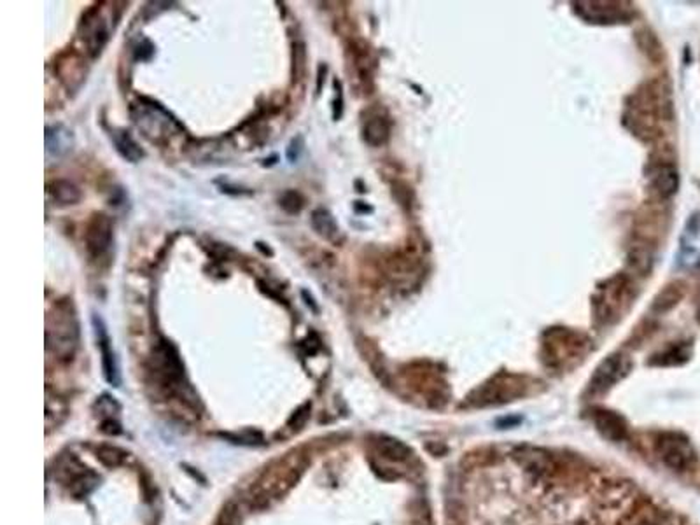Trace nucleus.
Listing matches in <instances>:
<instances>
[{
	"label": "nucleus",
	"instance_id": "ddd939ff",
	"mask_svg": "<svg viewBox=\"0 0 700 525\" xmlns=\"http://www.w3.org/2000/svg\"><path fill=\"white\" fill-rule=\"evenodd\" d=\"M595 426L601 431V434L604 438L611 439V441H621V439L627 438V426H625L623 419L620 415L613 412H595Z\"/></svg>",
	"mask_w": 700,
	"mask_h": 525
},
{
	"label": "nucleus",
	"instance_id": "6e6552de",
	"mask_svg": "<svg viewBox=\"0 0 700 525\" xmlns=\"http://www.w3.org/2000/svg\"><path fill=\"white\" fill-rule=\"evenodd\" d=\"M93 328H95L96 333V342H98L100 352H102V368H103V375H105V380L109 384H112L114 387L119 385V371H117V363H116V356L112 352V345H110L109 335H107L105 324L100 319L98 316H93Z\"/></svg>",
	"mask_w": 700,
	"mask_h": 525
},
{
	"label": "nucleus",
	"instance_id": "6ab92c4d",
	"mask_svg": "<svg viewBox=\"0 0 700 525\" xmlns=\"http://www.w3.org/2000/svg\"><path fill=\"white\" fill-rule=\"evenodd\" d=\"M96 457H98L100 462L107 467H117L124 462V457L127 453L123 450L116 448V446H109V445H102L96 448Z\"/></svg>",
	"mask_w": 700,
	"mask_h": 525
},
{
	"label": "nucleus",
	"instance_id": "f3484780",
	"mask_svg": "<svg viewBox=\"0 0 700 525\" xmlns=\"http://www.w3.org/2000/svg\"><path fill=\"white\" fill-rule=\"evenodd\" d=\"M377 450L382 457H385V459L389 460H396V462L406 460L410 457V453H412V450H410L405 443H401L399 439L387 438V436L378 439Z\"/></svg>",
	"mask_w": 700,
	"mask_h": 525
},
{
	"label": "nucleus",
	"instance_id": "5701e85b",
	"mask_svg": "<svg viewBox=\"0 0 700 525\" xmlns=\"http://www.w3.org/2000/svg\"><path fill=\"white\" fill-rule=\"evenodd\" d=\"M699 323H700V310H699Z\"/></svg>",
	"mask_w": 700,
	"mask_h": 525
},
{
	"label": "nucleus",
	"instance_id": "2eb2a0df",
	"mask_svg": "<svg viewBox=\"0 0 700 525\" xmlns=\"http://www.w3.org/2000/svg\"><path fill=\"white\" fill-rule=\"evenodd\" d=\"M110 137H112L114 145H116V151L119 153L127 162L138 163L145 156V153L142 151L141 145L135 142V138L131 137L130 131L114 130L112 134H110Z\"/></svg>",
	"mask_w": 700,
	"mask_h": 525
},
{
	"label": "nucleus",
	"instance_id": "a211bd4d",
	"mask_svg": "<svg viewBox=\"0 0 700 525\" xmlns=\"http://www.w3.org/2000/svg\"><path fill=\"white\" fill-rule=\"evenodd\" d=\"M96 484H98V477L91 471H84V473H79L72 478L69 488L76 498H86L89 492L96 487Z\"/></svg>",
	"mask_w": 700,
	"mask_h": 525
},
{
	"label": "nucleus",
	"instance_id": "9b49d317",
	"mask_svg": "<svg viewBox=\"0 0 700 525\" xmlns=\"http://www.w3.org/2000/svg\"><path fill=\"white\" fill-rule=\"evenodd\" d=\"M391 135V123L385 114L378 112V110H370L368 117L363 123V137L373 148L384 145L389 141Z\"/></svg>",
	"mask_w": 700,
	"mask_h": 525
},
{
	"label": "nucleus",
	"instance_id": "412c9836",
	"mask_svg": "<svg viewBox=\"0 0 700 525\" xmlns=\"http://www.w3.org/2000/svg\"><path fill=\"white\" fill-rule=\"evenodd\" d=\"M303 148H305V144H303V138L299 137V135H298V137L292 138L291 144H289V148H287V153H285V155H287L289 162H291V163L298 162L299 155H302V153H303Z\"/></svg>",
	"mask_w": 700,
	"mask_h": 525
},
{
	"label": "nucleus",
	"instance_id": "0eeeda50",
	"mask_svg": "<svg viewBox=\"0 0 700 525\" xmlns=\"http://www.w3.org/2000/svg\"><path fill=\"white\" fill-rule=\"evenodd\" d=\"M630 370V363L625 356H611L606 359L595 371L590 382V389L594 392H604L611 389L618 380L625 377Z\"/></svg>",
	"mask_w": 700,
	"mask_h": 525
},
{
	"label": "nucleus",
	"instance_id": "4468645a",
	"mask_svg": "<svg viewBox=\"0 0 700 525\" xmlns=\"http://www.w3.org/2000/svg\"><path fill=\"white\" fill-rule=\"evenodd\" d=\"M310 226L316 231L319 237H323L324 240L330 242H337L338 237H340V226L335 221L333 214L328 209H316L312 214H310Z\"/></svg>",
	"mask_w": 700,
	"mask_h": 525
},
{
	"label": "nucleus",
	"instance_id": "aec40b11",
	"mask_svg": "<svg viewBox=\"0 0 700 525\" xmlns=\"http://www.w3.org/2000/svg\"><path fill=\"white\" fill-rule=\"evenodd\" d=\"M278 205L287 214H299L303 210V207H305V198H303L302 193L294 191V189H287L278 198Z\"/></svg>",
	"mask_w": 700,
	"mask_h": 525
},
{
	"label": "nucleus",
	"instance_id": "f03ea898",
	"mask_svg": "<svg viewBox=\"0 0 700 525\" xmlns=\"http://www.w3.org/2000/svg\"><path fill=\"white\" fill-rule=\"evenodd\" d=\"M77 320L72 303H56L53 312L48 313L46 326V345L49 352L60 359H69L77 349Z\"/></svg>",
	"mask_w": 700,
	"mask_h": 525
},
{
	"label": "nucleus",
	"instance_id": "423d86ee",
	"mask_svg": "<svg viewBox=\"0 0 700 525\" xmlns=\"http://www.w3.org/2000/svg\"><path fill=\"white\" fill-rule=\"evenodd\" d=\"M153 361H155L156 373L163 380L169 382L170 385L179 384L184 378V366H182L177 349L170 342L162 340L156 345L155 354H153Z\"/></svg>",
	"mask_w": 700,
	"mask_h": 525
},
{
	"label": "nucleus",
	"instance_id": "4be33fe9",
	"mask_svg": "<svg viewBox=\"0 0 700 525\" xmlns=\"http://www.w3.org/2000/svg\"><path fill=\"white\" fill-rule=\"evenodd\" d=\"M102 431L107 434H119L121 427H119V424L114 422V420H105V422L102 424Z\"/></svg>",
	"mask_w": 700,
	"mask_h": 525
},
{
	"label": "nucleus",
	"instance_id": "7ed1b4c3",
	"mask_svg": "<svg viewBox=\"0 0 700 525\" xmlns=\"http://www.w3.org/2000/svg\"><path fill=\"white\" fill-rule=\"evenodd\" d=\"M656 452L663 464L674 471H688L697 464V453L683 434H662L656 441Z\"/></svg>",
	"mask_w": 700,
	"mask_h": 525
},
{
	"label": "nucleus",
	"instance_id": "f257e3e1",
	"mask_svg": "<svg viewBox=\"0 0 700 525\" xmlns=\"http://www.w3.org/2000/svg\"><path fill=\"white\" fill-rule=\"evenodd\" d=\"M130 114L141 134L155 144L170 142L174 135L182 131L181 123L172 114L151 98H138L131 103Z\"/></svg>",
	"mask_w": 700,
	"mask_h": 525
},
{
	"label": "nucleus",
	"instance_id": "9d476101",
	"mask_svg": "<svg viewBox=\"0 0 700 525\" xmlns=\"http://www.w3.org/2000/svg\"><path fill=\"white\" fill-rule=\"evenodd\" d=\"M46 156L48 160H60L69 155L74 148V135L63 124H53L46 128Z\"/></svg>",
	"mask_w": 700,
	"mask_h": 525
},
{
	"label": "nucleus",
	"instance_id": "dca6fc26",
	"mask_svg": "<svg viewBox=\"0 0 700 525\" xmlns=\"http://www.w3.org/2000/svg\"><path fill=\"white\" fill-rule=\"evenodd\" d=\"M678 186H680V177H678V172L669 165L659 167L653 174V188L656 189L662 198H669L674 193L678 191Z\"/></svg>",
	"mask_w": 700,
	"mask_h": 525
},
{
	"label": "nucleus",
	"instance_id": "20e7f679",
	"mask_svg": "<svg viewBox=\"0 0 700 525\" xmlns=\"http://www.w3.org/2000/svg\"><path fill=\"white\" fill-rule=\"evenodd\" d=\"M84 244L91 259H102L114 244V224L107 214L96 212L89 217L84 231Z\"/></svg>",
	"mask_w": 700,
	"mask_h": 525
},
{
	"label": "nucleus",
	"instance_id": "f8f14e48",
	"mask_svg": "<svg viewBox=\"0 0 700 525\" xmlns=\"http://www.w3.org/2000/svg\"><path fill=\"white\" fill-rule=\"evenodd\" d=\"M46 195H48L49 202L56 207H69L76 205L81 200V189L77 188L74 182L63 181V179H56L46 186Z\"/></svg>",
	"mask_w": 700,
	"mask_h": 525
},
{
	"label": "nucleus",
	"instance_id": "1a4fd4ad",
	"mask_svg": "<svg viewBox=\"0 0 700 525\" xmlns=\"http://www.w3.org/2000/svg\"><path fill=\"white\" fill-rule=\"evenodd\" d=\"M520 382H515V378H498L492 382L491 385H485L481 391H478L477 405H498V403L512 401L515 396L520 394Z\"/></svg>",
	"mask_w": 700,
	"mask_h": 525
},
{
	"label": "nucleus",
	"instance_id": "39448f33",
	"mask_svg": "<svg viewBox=\"0 0 700 525\" xmlns=\"http://www.w3.org/2000/svg\"><path fill=\"white\" fill-rule=\"evenodd\" d=\"M81 28H83V41L86 42L89 53L93 56L100 55L110 37L109 18L103 13L102 7L95 6L93 9H89L86 16L83 18Z\"/></svg>",
	"mask_w": 700,
	"mask_h": 525
}]
</instances>
